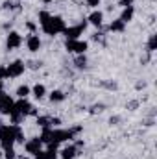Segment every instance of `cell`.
<instances>
[{
    "label": "cell",
    "instance_id": "277c9868",
    "mask_svg": "<svg viewBox=\"0 0 157 159\" xmlns=\"http://www.w3.org/2000/svg\"><path fill=\"white\" fill-rule=\"evenodd\" d=\"M65 48H67V52L79 56V54H85L89 50V43L81 39H65Z\"/></svg>",
    "mask_w": 157,
    "mask_h": 159
},
{
    "label": "cell",
    "instance_id": "e0dca14e",
    "mask_svg": "<svg viewBox=\"0 0 157 159\" xmlns=\"http://www.w3.org/2000/svg\"><path fill=\"white\" fill-rule=\"evenodd\" d=\"M109 30H111L113 34H122V32L126 30V24H124L120 19H117V20H113V22L109 24Z\"/></svg>",
    "mask_w": 157,
    "mask_h": 159
},
{
    "label": "cell",
    "instance_id": "9c48e42d",
    "mask_svg": "<svg viewBox=\"0 0 157 159\" xmlns=\"http://www.w3.org/2000/svg\"><path fill=\"white\" fill-rule=\"evenodd\" d=\"M22 44V35L19 32H9L7 37H6V48L7 50H15Z\"/></svg>",
    "mask_w": 157,
    "mask_h": 159
},
{
    "label": "cell",
    "instance_id": "484cf974",
    "mask_svg": "<svg viewBox=\"0 0 157 159\" xmlns=\"http://www.w3.org/2000/svg\"><path fill=\"white\" fill-rule=\"evenodd\" d=\"M100 2H102V0H85V4H87L89 7H92V9H96V7L100 6Z\"/></svg>",
    "mask_w": 157,
    "mask_h": 159
},
{
    "label": "cell",
    "instance_id": "836d02e7",
    "mask_svg": "<svg viewBox=\"0 0 157 159\" xmlns=\"http://www.w3.org/2000/svg\"><path fill=\"white\" fill-rule=\"evenodd\" d=\"M59 2H63V0H59Z\"/></svg>",
    "mask_w": 157,
    "mask_h": 159
},
{
    "label": "cell",
    "instance_id": "d6a6232c",
    "mask_svg": "<svg viewBox=\"0 0 157 159\" xmlns=\"http://www.w3.org/2000/svg\"><path fill=\"white\" fill-rule=\"evenodd\" d=\"M22 159H28V157H22Z\"/></svg>",
    "mask_w": 157,
    "mask_h": 159
},
{
    "label": "cell",
    "instance_id": "52a82bcc",
    "mask_svg": "<svg viewBox=\"0 0 157 159\" xmlns=\"http://www.w3.org/2000/svg\"><path fill=\"white\" fill-rule=\"evenodd\" d=\"M85 28H87V22L83 20L79 24H74V26H67L63 30V35H65V39H79V35L85 32Z\"/></svg>",
    "mask_w": 157,
    "mask_h": 159
},
{
    "label": "cell",
    "instance_id": "6da1fadb",
    "mask_svg": "<svg viewBox=\"0 0 157 159\" xmlns=\"http://www.w3.org/2000/svg\"><path fill=\"white\" fill-rule=\"evenodd\" d=\"M79 131H81V126L70 128V129L44 128L39 139H41L43 144H48V146H56V148H57V144H61V143H65V141H72V139H76V135H78Z\"/></svg>",
    "mask_w": 157,
    "mask_h": 159
},
{
    "label": "cell",
    "instance_id": "7402d4cb",
    "mask_svg": "<svg viewBox=\"0 0 157 159\" xmlns=\"http://www.w3.org/2000/svg\"><path fill=\"white\" fill-rule=\"evenodd\" d=\"M37 126H41L43 129L44 128H52L50 126V117H37Z\"/></svg>",
    "mask_w": 157,
    "mask_h": 159
},
{
    "label": "cell",
    "instance_id": "7c38bea8",
    "mask_svg": "<svg viewBox=\"0 0 157 159\" xmlns=\"http://www.w3.org/2000/svg\"><path fill=\"white\" fill-rule=\"evenodd\" d=\"M26 46L30 52H39L41 50V37L37 34H32L28 39H26Z\"/></svg>",
    "mask_w": 157,
    "mask_h": 159
},
{
    "label": "cell",
    "instance_id": "1f68e13d",
    "mask_svg": "<svg viewBox=\"0 0 157 159\" xmlns=\"http://www.w3.org/2000/svg\"><path fill=\"white\" fill-rule=\"evenodd\" d=\"M0 159H2V152H0Z\"/></svg>",
    "mask_w": 157,
    "mask_h": 159
},
{
    "label": "cell",
    "instance_id": "f546056e",
    "mask_svg": "<svg viewBox=\"0 0 157 159\" xmlns=\"http://www.w3.org/2000/svg\"><path fill=\"white\" fill-rule=\"evenodd\" d=\"M0 91H4V80H0Z\"/></svg>",
    "mask_w": 157,
    "mask_h": 159
},
{
    "label": "cell",
    "instance_id": "4316f807",
    "mask_svg": "<svg viewBox=\"0 0 157 159\" xmlns=\"http://www.w3.org/2000/svg\"><path fill=\"white\" fill-rule=\"evenodd\" d=\"M41 67H43L41 61H32V63H30V69H41Z\"/></svg>",
    "mask_w": 157,
    "mask_h": 159
},
{
    "label": "cell",
    "instance_id": "603a6c76",
    "mask_svg": "<svg viewBox=\"0 0 157 159\" xmlns=\"http://www.w3.org/2000/svg\"><path fill=\"white\" fill-rule=\"evenodd\" d=\"M155 48H157V35H150V39H148V52L152 54Z\"/></svg>",
    "mask_w": 157,
    "mask_h": 159
},
{
    "label": "cell",
    "instance_id": "5b68a950",
    "mask_svg": "<svg viewBox=\"0 0 157 159\" xmlns=\"http://www.w3.org/2000/svg\"><path fill=\"white\" fill-rule=\"evenodd\" d=\"M24 70H26L24 61L15 59V61H11V63L6 67V78H19V76L24 74Z\"/></svg>",
    "mask_w": 157,
    "mask_h": 159
},
{
    "label": "cell",
    "instance_id": "ac0fdd59",
    "mask_svg": "<svg viewBox=\"0 0 157 159\" xmlns=\"http://www.w3.org/2000/svg\"><path fill=\"white\" fill-rule=\"evenodd\" d=\"M63 100H65V93H63V91L56 89V91L50 93V102H52V104H57V102H63Z\"/></svg>",
    "mask_w": 157,
    "mask_h": 159
},
{
    "label": "cell",
    "instance_id": "cb8c5ba5",
    "mask_svg": "<svg viewBox=\"0 0 157 159\" xmlns=\"http://www.w3.org/2000/svg\"><path fill=\"white\" fill-rule=\"evenodd\" d=\"M2 7H4V9H15V11H17V9H19V2H15V0H6Z\"/></svg>",
    "mask_w": 157,
    "mask_h": 159
},
{
    "label": "cell",
    "instance_id": "9a60e30c",
    "mask_svg": "<svg viewBox=\"0 0 157 159\" xmlns=\"http://www.w3.org/2000/svg\"><path fill=\"white\" fill-rule=\"evenodd\" d=\"M133 15H135V7H133V6H126V7L122 9V13H120L118 19H120L124 24H128V22L133 19Z\"/></svg>",
    "mask_w": 157,
    "mask_h": 159
},
{
    "label": "cell",
    "instance_id": "8fae6325",
    "mask_svg": "<svg viewBox=\"0 0 157 159\" xmlns=\"http://www.w3.org/2000/svg\"><path fill=\"white\" fill-rule=\"evenodd\" d=\"M87 24H92V26H96V28H102V24H104V13L98 11V9H94V11L87 17Z\"/></svg>",
    "mask_w": 157,
    "mask_h": 159
},
{
    "label": "cell",
    "instance_id": "5bb4252c",
    "mask_svg": "<svg viewBox=\"0 0 157 159\" xmlns=\"http://www.w3.org/2000/svg\"><path fill=\"white\" fill-rule=\"evenodd\" d=\"M35 159H57V148L48 146V150H41L35 154Z\"/></svg>",
    "mask_w": 157,
    "mask_h": 159
},
{
    "label": "cell",
    "instance_id": "8992f818",
    "mask_svg": "<svg viewBox=\"0 0 157 159\" xmlns=\"http://www.w3.org/2000/svg\"><path fill=\"white\" fill-rule=\"evenodd\" d=\"M13 109L17 111V113H20L22 117H30V115H37V109L26 100V98H19L17 102H15V106H13Z\"/></svg>",
    "mask_w": 157,
    "mask_h": 159
},
{
    "label": "cell",
    "instance_id": "f1b7e54d",
    "mask_svg": "<svg viewBox=\"0 0 157 159\" xmlns=\"http://www.w3.org/2000/svg\"><path fill=\"white\" fill-rule=\"evenodd\" d=\"M26 26H28V30H32V32L35 30V24H34V22H26Z\"/></svg>",
    "mask_w": 157,
    "mask_h": 159
},
{
    "label": "cell",
    "instance_id": "83f0119b",
    "mask_svg": "<svg viewBox=\"0 0 157 159\" xmlns=\"http://www.w3.org/2000/svg\"><path fill=\"white\" fill-rule=\"evenodd\" d=\"M120 4L126 7V6H133V0H120Z\"/></svg>",
    "mask_w": 157,
    "mask_h": 159
},
{
    "label": "cell",
    "instance_id": "4fadbf2b",
    "mask_svg": "<svg viewBox=\"0 0 157 159\" xmlns=\"http://www.w3.org/2000/svg\"><path fill=\"white\" fill-rule=\"evenodd\" d=\"M57 156H61V159H74L78 156V146H76V144H69V146H65Z\"/></svg>",
    "mask_w": 157,
    "mask_h": 159
},
{
    "label": "cell",
    "instance_id": "ba28073f",
    "mask_svg": "<svg viewBox=\"0 0 157 159\" xmlns=\"http://www.w3.org/2000/svg\"><path fill=\"white\" fill-rule=\"evenodd\" d=\"M13 106H15V100L7 93L0 91V115H7L9 117V113L13 111Z\"/></svg>",
    "mask_w": 157,
    "mask_h": 159
},
{
    "label": "cell",
    "instance_id": "3957f363",
    "mask_svg": "<svg viewBox=\"0 0 157 159\" xmlns=\"http://www.w3.org/2000/svg\"><path fill=\"white\" fill-rule=\"evenodd\" d=\"M41 28H43V32H44L46 35L54 37V35L63 34V30L67 28V24H65L63 17H59V15H50V17H48V20L41 24Z\"/></svg>",
    "mask_w": 157,
    "mask_h": 159
},
{
    "label": "cell",
    "instance_id": "ffe728a7",
    "mask_svg": "<svg viewBox=\"0 0 157 159\" xmlns=\"http://www.w3.org/2000/svg\"><path fill=\"white\" fill-rule=\"evenodd\" d=\"M74 65H76V69H85V67H87V57H85V54H79L78 57L74 59Z\"/></svg>",
    "mask_w": 157,
    "mask_h": 159
},
{
    "label": "cell",
    "instance_id": "7a4b0ae2",
    "mask_svg": "<svg viewBox=\"0 0 157 159\" xmlns=\"http://www.w3.org/2000/svg\"><path fill=\"white\" fill-rule=\"evenodd\" d=\"M15 143L24 144V133L19 124H0V144L2 148L13 146Z\"/></svg>",
    "mask_w": 157,
    "mask_h": 159
},
{
    "label": "cell",
    "instance_id": "d4e9b609",
    "mask_svg": "<svg viewBox=\"0 0 157 159\" xmlns=\"http://www.w3.org/2000/svg\"><path fill=\"white\" fill-rule=\"evenodd\" d=\"M50 15H52V13H48V11H39V22H41V24H43V22H46Z\"/></svg>",
    "mask_w": 157,
    "mask_h": 159
},
{
    "label": "cell",
    "instance_id": "2e32d148",
    "mask_svg": "<svg viewBox=\"0 0 157 159\" xmlns=\"http://www.w3.org/2000/svg\"><path fill=\"white\" fill-rule=\"evenodd\" d=\"M32 94L37 98V100H41V98H44V94H46V87L43 85V83H35L34 87H32Z\"/></svg>",
    "mask_w": 157,
    "mask_h": 159
},
{
    "label": "cell",
    "instance_id": "d6986e66",
    "mask_svg": "<svg viewBox=\"0 0 157 159\" xmlns=\"http://www.w3.org/2000/svg\"><path fill=\"white\" fill-rule=\"evenodd\" d=\"M28 94H32V89H30L28 85H19V87H17V96H19V98H26Z\"/></svg>",
    "mask_w": 157,
    "mask_h": 159
},
{
    "label": "cell",
    "instance_id": "4dcf8cb0",
    "mask_svg": "<svg viewBox=\"0 0 157 159\" xmlns=\"http://www.w3.org/2000/svg\"><path fill=\"white\" fill-rule=\"evenodd\" d=\"M44 2H46V4H48V2H52V0H44Z\"/></svg>",
    "mask_w": 157,
    "mask_h": 159
},
{
    "label": "cell",
    "instance_id": "30bf717a",
    "mask_svg": "<svg viewBox=\"0 0 157 159\" xmlns=\"http://www.w3.org/2000/svg\"><path fill=\"white\" fill-rule=\"evenodd\" d=\"M24 150L28 152V154H32V156H35L37 152L43 150V143H41L39 137H34V139H28L26 143H24Z\"/></svg>",
    "mask_w": 157,
    "mask_h": 159
},
{
    "label": "cell",
    "instance_id": "44dd1931",
    "mask_svg": "<svg viewBox=\"0 0 157 159\" xmlns=\"http://www.w3.org/2000/svg\"><path fill=\"white\" fill-rule=\"evenodd\" d=\"M6 159H15L17 156V152H15V148L13 146H7V148H4V154H2Z\"/></svg>",
    "mask_w": 157,
    "mask_h": 159
}]
</instances>
